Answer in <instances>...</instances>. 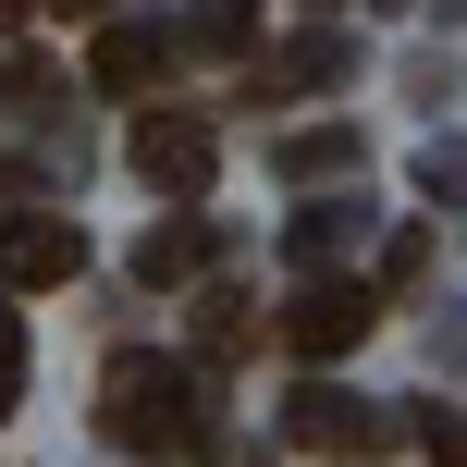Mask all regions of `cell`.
<instances>
[{
  "label": "cell",
  "instance_id": "13",
  "mask_svg": "<svg viewBox=\"0 0 467 467\" xmlns=\"http://www.w3.org/2000/svg\"><path fill=\"white\" fill-rule=\"evenodd\" d=\"M13 394H25V320H13V283H0V419H13Z\"/></svg>",
  "mask_w": 467,
  "mask_h": 467
},
{
  "label": "cell",
  "instance_id": "4",
  "mask_svg": "<svg viewBox=\"0 0 467 467\" xmlns=\"http://www.w3.org/2000/svg\"><path fill=\"white\" fill-rule=\"evenodd\" d=\"M296 455H320V467H357V455H394V419H369L357 394H332V381H307L296 394Z\"/></svg>",
  "mask_w": 467,
  "mask_h": 467
},
{
  "label": "cell",
  "instance_id": "3",
  "mask_svg": "<svg viewBox=\"0 0 467 467\" xmlns=\"http://www.w3.org/2000/svg\"><path fill=\"white\" fill-rule=\"evenodd\" d=\"M87 271V234H74L62 210H0V283L13 296H49V283Z\"/></svg>",
  "mask_w": 467,
  "mask_h": 467
},
{
  "label": "cell",
  "instance_id": "2",
  "mask_svg": "<svg viewBox=\"0 0 467 467\" xmlns=\"http://www.w3.org/2000/svg\"><path fill=\"white\" fill-rule=\"evenodd\" d=\"M123 161L148 172V185L172 197V210H197V197L222 185V136L197 111H136V136H123Z\"/></svg>",
  "mask_w": 467,
  "mask_h": 467
},
{
  "label": "cell",
  "instance_id": "9",
  "mask_svg": "<svg viewBox=\"0 0 467 467\" xmlns=\"http://www.w3.org/2000/svg\"><path fill=\"white\" fill-rule=\"evenodd\" d=\"M283 172H296V185H332V172H357V123H307V136H283Z\"/></svg>",
  "mask_w": 467,
  "mask_h": 467
},
{
  "label": "cell",
  "instance_id": "17",
  "mask_svg": "<svg viewBox=\"0 0 467 467\" xmlns=\"http://www.w3.org/2000/svg\"><path fill=\"white\" fill-rule=\"evenodd\" d=\"M0 25H25V0H0Z\"/></svg>",
  "mask_w": 467,
  "mask_h": 467
},
{
  "label": "cell",
  "instance_id": "14",
  "mask_svg": "<svg viewBox=\"0 0 467 467\" xmlns=\"http://www.w3.org/2000/svg\"><path fill=\"white\" fill-rule=\"evenodd\" d=\"M419 185H431V197H467V148H431V161H419Z\"/></svg>",
  "mask_w": 467,
  "mask_h": 467
},
{
  "label": "cell",
  "instance_id": "5",
  "mask_svg": "<svg viewBox=\"0 0 467 467\" xmlns=\"http://www.w3.org/2000/svg\"><path fill=\"white\" fill-rule=\"evenodd\" d=\"M369 320H381V296L369 283H307L296 307H283V345L320 369V357H345V345H369Z\"/></svg>",
  "mask_w": 467,
  "mask_h": 467
},
{
  "label": "cell",
  "instance_id": "8",
  "mask_svg": "<svg viewBox=\"0 0 467 467\" xmlns=\"http://www.w3.org/2000/svg\"><path fill=\"white\" fill-rule=\"evenodd\" d=\"M357 234H369V210H357V197H320V210H296V258H307V271H332Z\"/></svg>",
  "mask_w": 467,
  "mask_h": 467
},
{
  "label": "cell",
  "instance_id": "12",
  "mask_svg": "<svg viewBox=\"0 0 467 467\" xmlns=\"http://www.w3.org/2000/svg\"><path fill=\"white\" fill-rule=\"evenodd\" d=\"M197 332H210V357H246V345H258V307H246V296H210Z\"/></svg>",
  "mask_w": 467,
  "mask_h": 467
},
{
  "label": "cell",
  "instance_id": "15",
  "mask_svg": "<svg viewBox=\"0 0 467 467\" xmlns=\"http://www.w3.org/2000/svg\"><path fill=\"white\" fill-rule=\"evenodd\" d=\"M0 99H49V62H25V49H13V62H0Z\"/></svg>",
  "mask_w": 467,
  "mask_h": 467
},
{
  "label": "cell",
  "instance_id": "1",
  "mask_svg": "<svg viewBox=\"0 0 467 467\" xmlns=\"http://www.w3.org/2000/svg\"><path fill=\"white\" fill-rule=\"evenodd\" d=\"M99 431H111L123 455H210V381L185 369V357H111L99 369Z\"/></svg>",
  "mask_w": 467,
  "mask_h": 467
},
{
  "label": "cell",
  "instance_id": "6",
  "mask_svg": "<svg viewBox=\"0 0 467 467\" xmlns=\"http://www.w3.org/2000/svg\"><path fill=\"white\" fill-rule=\"evenodd\" d=\"M161 62H172V37H161L148 13H123V25H99L87 87H99V99H148V87H161Z\"/></svg>",
  "mask_w": 467,
  "mask_h": 467
},
{
  "label": "cell",
  "instance_id": "16",
  "mask_svg": "<svg viewBox=\"0 0 467 467\" xmlns=\"http://www.w3.org/2000/svg\"><path fill=\"white\" fill-rule=\"evenodd\" d=\"M49 13H111V0H49Z\"/></svg>",
  "mask_w": 467,
  "mask_h": 467
},
{
  "label": "cell",
  "instance_id": "7",
  "mask_svg": "<svg viewBox=\"0 0 467 467\" xmlns=\"http://www.w3.org/2000/svg\"><path fill=\"white\" fill-rule=\"evenodd\" d=\"M197 271H210V222H148L136 283H197Z\"/></svg>",
  "mask_w": 467,
  "mask_h": 467
},
{
  "label": "cell",
  "instance_id": "10",
  "mask_svg": "<svg viewBox=\"0 0 467 467\" xmlns=\"http://www.w3.org/2000/svg\"><path fill=\"white\" fill-rule=\"evenodd\" d=\"M332 74H345V37H296V49H283L271 74H258V99H296V87H332Z\"/></svg>",
  "mask_w": 467,
  "mask_h": 467
},
{
  "label": "cell",
  "instance_id": "11",
  "mask_svg": "<svg viewBox=\"0 0 467 467\" xmlns=\"http://www.w3.org/2000/svg\"><path fill=\"white\" fill-rule=\"evenodd\" d=\"M246 13H258V0H197V25H185V49H246V37H258Z\"/></svg>",
  "mask_w": 467,
  "mask_h": 467
}]
</instances>
